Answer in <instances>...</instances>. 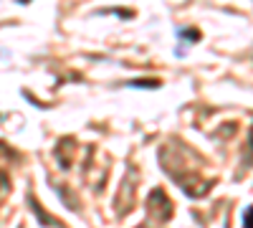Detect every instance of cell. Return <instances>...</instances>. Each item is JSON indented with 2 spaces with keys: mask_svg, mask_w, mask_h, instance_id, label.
Returning <instances> with one entry per match:
<instances>
[{
  "mask_svg": "<svg viewBox=\"0 0 253 228\" xmlns=\"http://www.w3.org/2000/svg\"><path fill=\"white\" fill-rule=\"evenodd\" d=\"M147 208H150L155 221H167L172 216V203H170V198L165 195L162 188H155L150 193V198H147Z\"/></svg>",
  "mask_w": 253,
  "mask_h": 228,
  "instance_id": "6da1fadb",
  "label": "cell"
},
{
  "mask_svg": "<svg viewBox=\"0 0 253 228\" xmlns=\"http://www.w3.org/2000/svg\"><path fill=\"white\" fill-rule=\"evenodd\" d=\"M71 152H74V139L71 137H63L56 144V150H53V155H56V160H58V165H61L63 170L71 168Z\"/></svg>",
  "mask_w": 253,
  "mask_h": 228,
  "instance_id": "7a4b0ae2",
  "label": "cell"
},
{
  "mask_svg": "<svg viewBox=\"0 0 253 228\" xmlns=\"http://www.w3.org/2000/svg\"><path fill=\"white\" fill-rule=\"evenodd\" d=\"M28 203H31V208H33V213L41 218V223H46V226H61L56 218H51V216H46L43 213V208H41V205H38V200L33 198V195H28Z\"/></svg>",
  "mask_w": 253,
  "mask_h": 228,
  "instance_id": "3957f363",
  "label": "cell"
},
{
  "mask_svg": "<svg viewBox=\"0 0 253 228\" xmlns=\"http://www.w3.org/2000/svg\"><path fill=\"white\" fill-rule=\"evenodd\" d=\"M177 36H180V44L182 46H190L193 41H200V31H195V28H180Z\"/></svg>",
  "mask_w": 253,
  "mask_h": 228,
  "instance_id": "277c9868",
  "label": "cell"
},
{
  "mask_svg": "<svg viewBox=\"0 0 253 228\" xmlns=\"http://www.w3.org/2000/svg\"><path fill=\"white\" fill-rule=\"evenodd\" d=\"M129 87H142V89H150V87H160L157 79H144V81H129Z\"/></svg>",
  "mask_w": 253,
  "mask_h": 228,
  "instance_id": "5b68a950",
  "label": "cell"
},
{
  "mask_svg": "<svg viewBox=\"0 0 253 228\" xmlns=\"http://www.w3.org/2000/svg\"><path fill=\"white\" fill-rule=\"evenodd\" d=\"M0 157H5V160H10V157H15V152L8 147L5 142H0Z\"/></svg>",
  "mask_w": 253,
  "mask_h": 228,
  "instance_id": "8992f818",
  "label": "cell"
},
{
  "mask_svg": "<svg viewBox=\"0 0 253 228\" xmlns=\"http://www.w3.org/2000/svg\"><path fill=\"white\" fill-rule=\"evenodd\" d=\"M243 228H253V208H248L243 213Z\"/></svg>",
  "mask_w": 253,
  "mask_h": 228,
  "instance_id": "52a82bcc",
  "label": "cell"
},
{
  "mask_svg": "<svg viewBox=\"0 0 253 228\" xmlns=\"http://www.w3.org/2000/svg\"><path fill=\"white\" fill-rule=\"evenodd\" d=\"M8 185H10V178L5 170H0V190H8Z\"/></svg>",
  "mask_w": 253,
  "mask_h": 228,
  "instance_id": "ba28073f",
  "label": "cell"
}]
</instances>
